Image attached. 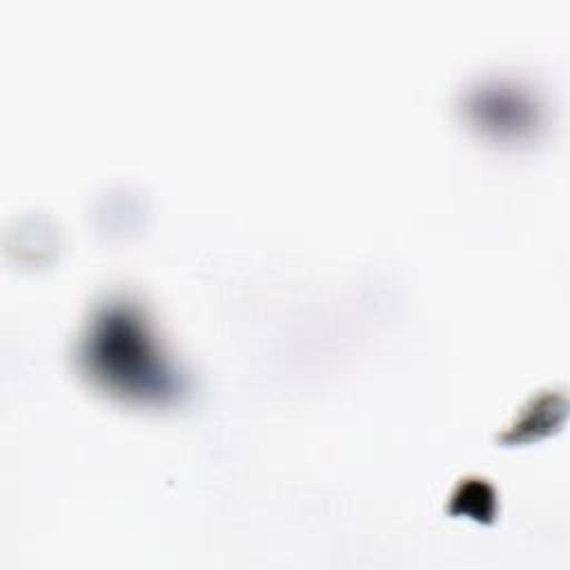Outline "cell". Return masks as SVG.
I'll return each instance as SVG.
<instances>
[{"mask_svg":"<svg viewBox=\"0 0 570 570\" xmlns=\"http://www.w3.org/2000/svg\"><path fill=\"white\" fill-rule=\"evenodd\" d=\"M80 358L89 376L122 396L165 401L180 390L134 305L109 303L100 309Z\"/></svg>","mask_w":570,"mask_h":570,"instance_id":"6da1fadb","label":"cell"}]
</instances>
